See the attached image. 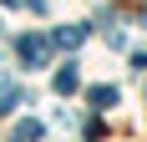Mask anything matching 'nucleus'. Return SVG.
Returning <instances> with one entry per match:
<instances>
[{
    "instance_id": "obj_1",
    "label": "nucleus",
    "mask_w": 147,
    "mask_h": 142,
    "mask_svg": "<svg viewBox=\"0 0 147 142\" xmlns=\"http://www.w3.org/2000/svg\"><path fill=\"white\" fill-rule=\"evenodd\" d=\"M117 101V86H91V107H112Z\"/></svg>"
},
{
    "instance_id": "obj_2",
    "label": "nucleus",
    "mask_w": 147,
    "mask_h": 142,
    "mask_svg": "<svg viewBox=\"0 0 147 142\" xmlns=\"http://www.w3.org/2000/svg\"><path fill=\"white\" fill-rule=\"evenodd\" d=\"M56 91H76V66H66V71H56Z\"/></svg>"
}]
</instances>
